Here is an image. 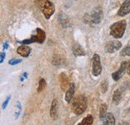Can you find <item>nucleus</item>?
<instances>
[{
  "instance_id": "nucleus-2",
  "label": "nucleus",
  "mask_w": 130,
  "mask_h": 125,
  "mask_svg": "<svg viewBox=\"0 0 130 125\" xmlns=\"http://www.w3.org/2000/svg\"><path fill=\"white\" fill-rule=\"evenodd\" d=\"M87 108V102H86V98L84 96H77L73 102H72V110L75 114L80 115L82 114Z\"/></svg>"
},
{
  "instance_id": "nucleus-13",
  "label": "nucleus",
  "mask_w": 130,
  "mask_h": 125,
  "mask_svg": "<svg viewBox=\"0 0 130 125\" xmlns=\"http://www.w3.org/2000/svg\"><path fill=\"white\" fill-rule=\"evenodd\" d=\"M30 52H31V49H30V47H28L27 45H21V46L18 47V49H17V53L19 55H21L22 57L29 56Z\"/></svg>"
},
{
  "instance_id": "nucleus-15",
  "label": "nucleus",
  "mask_w": 130,
  "mask_h": 125,
  "mask_svg": "<svg viewBox=\"0 0 130 125\" xmlns=\"http://www.w3.org/2000/svg\"><path fill=\"white\" fill-rule=\"evenodd\" d=\"M72 51H73V54H74L75 56H83V55H85L84 49H83L79 44H77V43L73 45Z\"/></svg>"
},
{
  "instance_id": "nucleus-10",
  "label": "nucleus",
  "mask_w": 130,
  "mask_h": 125,
  "mask_svg": "<svg viewBox=\"0 0 130 125\" xmlns=\"http://www.w3.org/2000/svg\"><path fill=\"white\" fill-rule=\"evenodd\" d=\"M126 68H127V63L122 62L121 63L120 68H119V70L116 71V72H114L113 74H112V78H113L115 81H118L119 79L121 78V76H122V74L124 73V71L126 70Z\"/></svg>"
},
{
  "instance_id": "nucleus-19",
  "label": "nucleus",
  "mask_w": 130,
  "mask_h": 125,
  "mask_svg": "<svg viewBox=\"0 0 130 125\" xmlns=\"http://www.w3.org/2000/svg\"><path fill=\"white\" fill-rule=\"evenodd\" d=\"M46 87V81L44 79H40L39 81V85H38V88H37V91L38 92H41L44 90V88Z\"/></svg>"
},
{
  "instance_id": "nucleus-16",
  "label": "nucleus",
  "mask_w": 130,
  "mask_h": 125,
  "mask_svg": "<svg viewBox=\"0 0 130 125\" xmlns=\"http://www.w3.org/2000/svg\"><path fill=\"white\" fill-rule=\"evenodd\" d=\"M121 98H122V91H121L120 89L115 90V92H114V94H113V103L114 104H118V103H120Z\"/></svg>"
},
{
  "instance_id": "nucleus-4",
  "label": "nucleus",
  "mask_w": 130,
  "mask_h": 125,
  "mask_svg": "<svg viewBox=\"0 0 130 125\" xmlns=\"http://www.w3.org/2000/svg\"><path fill=\"white\" fill-rule=\"evenodd\" d=\"M45 40V32L40 28L36 29V35H33L30 39H26L23 40L21 43L24 44H28V43H32V42H37V43H43Z\"/></svg>"
},
{
  "instance_id": "nucleus-6",
  "label": "nucleus",
  "mask_w": 130,
  "mask_h": 125,
  "mask_svg": "<svg viewBox=\"0 0 130 125\" xmlns=\"http://www.w3.org/2000/svg\"><path fill=\"white\" fill-rule=\"evenodd\" d=\"M89 16V20L90 22L94 23V24H98L101 22L102 17H103V13H102V9L100 7H96L95 9H93V11L90 13Z\"/></svg>"
},
{
  "instance_id": "nucleus-3",
  "label": "nucleus",
  "mask_w": 130,
  "mask_h": 125,
  "mask_svg": "<svg viewBox=\"0 0 130 125\" xmlns=\"http://www.w3.org/2000/svg\"><path fill=\"white\" fill-rule=\"evenodd\" d=\"M126 29V21L121 20L118 22H115L110 27V34L114 38H121L124 35V32Z\"/></svg>"
},
{
  "instance_id": "nucleus-26",
  "label": "nucleus",
  "mask_w": 130,
  "mask_h": 125,
  "mask_svg": "<svg viewBox=\"0 0 130 125\" xmlns=\"http://www.w3.org/2000/svg\"><path fill=\"white\" fill-rule=\"evenodd\" d=\"M4 58H5V53L4 52H0V63H2L4 61Z\"/></svg>"
},
{
  "instance_id": "nucleus-21",
  "label": "nucleus",
  "mask_w": 130,
  "mask_h": 125,
  "mask_svg": "<svg viewBox=\"0 0 130 125\" xmlns=\"http://www.w3.org/2000/svg\"><path fill=\"white\" fill-rule=\"evenodd\" d=\"M122 56H129L130 55V46H126L122 51H121Z\"/></svg>"
},
{
  "instance_id": "nucleus-8",
  "label": "nucleus",
  "mask_w": 130,
  "mask_h": 125,
  "mask_svg": "<svg viewBox=\"0 0 130 125\" xmlns=\"http://www.w3.org/2000/svg\"><path fill=\"white\" fill-rule=\"evenodd\" d=\"M129 13H130V0H125L122 3V5H121V7H120V9L118 11V15L123 17V16H126L127 14H129Z\"/></svg>"
},
{
  "instance_id": "nucleus-12",
  "label": "nucleus",
  "mask_w": 130,
  "mask_h": 125,
  "mask_svg": "<svg viewBox=\"0 0 130 125\" xmlns=\"http://www.w3.org/2000/svg\"><path fill=\"white\" fill-rule=\"evenodd\" d=\"M103 121L104 125H114L115 124V118H114L113 114L112 113H107L103 116V118L101 119Z\"/></svg>"
},
{
  "instance_id": "nucleus-27",
  "label": "nucleus",
  "mask_w": 130,
  "mask_h": 125,
  "mask_svg": "<svg viewBox=\"0 0 130 125\" xmlns=\"http://www.w3.org/2000/svg\"><path fill=\"white\" fill-rule=\"evenodd\" d=\"M127 72L130 75V63H127Z\"/></svg>"
},
{
  "instance_id": "nucleus-11",
  "label": "nucleus",
  "mask_w": 130,
  "mask_h": 125,
  "mask_svg": "<svg viewBox=\"0 0 130 125\" xmlns=\"http://www.w3.org/2000/svg\"><path fill=\"white\" fill-rule=\"evenodd\" d=\"M58 19H59V23H60V24L62 25V27H64V28H67V27H69V26L71 25L70 18L67 15L63 14V13H60V14H59Z\"/></svg>"
},
{
  "instance_id": "nucleus-1",
  "label": "nucleus",
  "mask_w": 130,
  "mask_h": 125,
  "mask_svg": "<svg viewBox=\"0 0 130 125\" xmlns=\"http://www.w3.org/2000/svg\"><path fill=\"white\" fill-rule=\"evenodd\" d=\"M36 3L41 9L42 13L44 14L46 19H49L55 11V7L53 3L50 2L49 0H36Z\"/></svg>"
},
{
  "instance_id": "nucleus-18",
  "label": "nucleus",
  "mask_w": 130,
  "mask_h": 125,
  "mask_svg": "<svg viewBox=\"0 0 130 125\" xmlns=\"http://www.w3.org/2000/svg\"><path fill=\"white\" fill-rule=\"evenodd\" d=\"M92 123H93V117H92L91 115H88V116H86V117L82 120L79 124L80 125H91Z\"/></svg>"
},
{
  "instance_id": "nucleus-20",
  "label": "nucleus",
  "mask_w": 130,
  "mask_h": 125,
  "mask_svg": "<svg viewBox=\"0 0 130 125\" xmlns=\"http://www.w3.org/2000/svg\"><path fill=\"white\" fill-rule=\"evenodd\" d=\"M106 111H107V105L106 104H102L101 107H100V119L103 118V116L106 114Z\"/></svg>"
},
{
  "instance_id": "nucleus-25",
  "label": "nucleus",
  "mask_w": 130,
  "mask_h": 125,
  "mask_svg": "<svg viewBox=\"0 0 130 125\" xmlns=\"http://www.w3.org/2000/svg\"><path fill=\"white\" fill-rule=\"evenodd\" d=\"M9 99H10V97H7V98H6V100L4 101V103L2 104V108H3V109H5V108H6V106H7L8 102H9Z\"/></svg>"
},
{
  "instance_id": "nucleus-9",
  "label": "nucleus",
  "mask_w": 130,
  "mask_h": 125,
  "mask_svg": "<svg viewBox=\"0 0 130 125\" xmlns=\"http://www.w3.org/2000/svg\"><path fill=\"white\" fill-rule=\"evenodd\" d=\"M74 93H75V85L74 83H71L66 91V94H65V100L66 102H71L72 99H73V96H74Z\"/></svg>"
},
{
  "instance_id": "nucleus-24",
  "label": "nucleus",
  "mask_w": 130,
  "mask_h": 125,
  "mask_svg": "<svg viewBox=\"0 0 130 125\" xmlns=\"http://www.w3.org/2000/svg\"><path fill=\"white\" fill-rule=\"evenodd\" d=\"M21 62V59H11L9 61V64L10 65H15V64H18V63Z\"/></svg>"
},
{
  "instance_id": "nucleus-17",
  "label": "nucleus",
  "mask_w": 130,
  "mask_h": 125,
  "mask_svg": "<svg viewBox=\"0 0 130 125\" xmlns=\"http://www.w3.org/2000/svg\"><path fill=\"white\" fill-rule=\"evenodd\" d=\"M60 82H61V88L64 90L66 89L67 85H68V78L65 74H61L60 75Z\"/></svg>"
},
{
  "instance_id": "nucleus-23",
  "label": "nucleus",
  "mask_w": 130,
  "mask_h": 125,
  "mask_svg": "<svg viewBox=\"0 0 130 125\" xmlns=\"http://www.w3.org/2000/svg\"><path fill=\"white\" fill-rule=\"evenodd\" d=\"M101 89H102V92L105 93L107 91V81H103L102 85H101Z\"/></svg>"
},
{
  "instance_id": "nucleus-7",
  "label": "nucleus",
  "mask_w": 130,
  "mask_h": 125,
  "mask_svg": "<svg viewBox=\"0 0 130 125\" xmlns=\"http://www.w3.org/2000/svg\"><path fill=\"white\" fill-rule=\"evenodd\" d=\"M121 48V43L119 41H110L105 45V51L107 53H113L116 50Z\"/></svg>"
},
{
  "instance_id": "nucleus-22",
  "label": "nucleus",
  "mask_w": 130,
  "mask_h": 125,
  "mask_svg": "<svg viewBox=\"0 0 130 125\" xmlns=\"http://www.w3.org/2000/svg\"><path fill=\"white\" fill-rule=\"evenodd\" d=\"M20 112H21V105H20L19 102H17L16 107H15V118H17V117L19 116Z\"/></svg>"
},
{
  "instance_id": "nucleus-14",
  "label": "nucleus",
  "mask_w": 130,
  "mask_h": 125,
  "mask_svg": "<svg viewBox=\"0 0 130 125\" xmlns=\"http://www.w3.org/2000/svg\"><path fill=\"white\" fill-rule=\"evenodd\" d=\"M57 111H58V102L56 99H54L52 101L51 104V108H50V116L52 119H56L57 118Z\"/></svg>"
},
{
  "instance_id": "nucleus-5",
  "label": "nucleus",
  "mask_w": 130,
  "mask_h": 125,
  "mask_svg": "<svg viewBox=\"0 0 130 125\" xmlns=\"http://www.w3.org/2000/svg\"><path fill=\"white\" fill-rule=\"evenodd\" d=\"M102 71L101 67V61H100V56L98 54H94L92 58V74L94 76H99Z\"/></svg>"
}]
</instances>
